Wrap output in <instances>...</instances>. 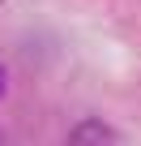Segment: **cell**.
<instances>
[{
    "label": "cell",
    "instance_id": "1",
    "mask_svg": "<svg viewBox=\"0 0 141 146\" xmlns=\"http://www.w3.org/2000/svg\"><path fill=\"white\" fill-rule=\"evenodd\" d=\"M68 146H115V133H111V125L90 116V120H77L68 129Z\"/></svg>",
    "mask_w": 141,
    "mask_h": 146
},
{
    "label": "cell",
    "instance_id": "2",
    "mask_svg": "<svg viewBox=\"0 0 141 146\" xmlns=\"http://www.w3.org/2000/svg\"><path fill=\"white\" fill-rule=\"evenodd\" d=\"M5 82H9V73H5V64H0V95H5Z\"/></svg>",
    "mask_w": 141,
    "mask_h": 146
}]
</instances>
